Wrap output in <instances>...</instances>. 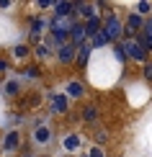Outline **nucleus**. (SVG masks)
<instances>
[{
  "mask_svg": "<svg viewBox=\"0 0 152 157\" xmlns=\"http://www.w3.org/2000/svg\"><path fill=\"white\" fill-rule=\"evenodd\" d=\"M31 62V47L26 41H16L10 47V64H29Z\"/></svg>",
  "mask_w": 152,
  "mask_h": 157,
  "instance_id": "1a4fd4ad",
  "label": "nucleus"
},
{
  "mask_svg": "<svg viewBox=\"0 0 152 157\" xmlns=\"http://www.w3.org/2000/svg\"><path fill=\"white\" fill-rule=\"evenodd\" d=\"M88 44H90V49H93V52H98V49H106V47H111L114 41H111V39H108V34H106V31L101 29V31H98V34H95L93 39H88Z\"/></svg>",
  "mask_w": 152,
  "mask_h": 157,
  "instance_id": "4468645a",
  "label": "nucleus"
},
{
  "mask_svg": "<svg viewBox=\"0 0 152 157\" xmlns=\"http://www.w3.org/2000/svg\"><path fill=\"white\" fill-rule=\"evenodd\" d=\"M21 90H23V82L18 80V77L5 80V85H3V93L8 95V98H18V95H21Z\"/></svg>",
  "mask_w": 152,
  "mask_h": 157,
  "instance_id": "2eb2a0df",
  "label": "nucleus"
},
{
  "mask_svg": "<svg viewBox=\"0 0 152 157\" xmlns=\"http://www.w3.org/2000/svg\"><path fill=\"white\" fill-rule=\"evenodd\" d=\"M85 155H88V157H108V155H106V149L103 147H88V152H85Z\"/></svg>",
  "mask_w": 152,
  "mask_h": 157,
  "instance_id": "412c9836",
  "label": "nucleus"
},
{
  "mask_svg": "<svg viewBox=\"0 0 152 157\" xmlns=\"http://www.w3.org/2000/svg\"><path fill=\"white\" fill-rule=\"evenodd\" d=\"M16 8V3H8V0H0V10H10Z\"/></svg>",
  "mask_w": 152,
  "mask_h": 157,
  "instance_id": "b1692460",
  "label": "nucleus"
},
{
  "mask_svg": "<svg viewBox=\"0 0 152 157\" xmlns=\"http://www.w3.org/2000/svg\"><path fill=\"white\" fill-rule=\"evenodd\" d=\"M80 124H88V126H101V108L93 106V103H83L80 106Z\"/></svg>",
  "mask_w": 152,
  "mask_h": 157,
  "instance_id": "6e6552de",
  "label": "nucleus"
},
{
  "mask_svg": "<svg viewBox=\"0 0 152 157\" xmlns=\"http://www.w3.org/2000/svg\"><path fill=\"white\" fill-rule=\"evenodd\" d=\"M121 44H124V54H127V62H134V64H139V67H142L144 62H150V59H152V57H150L147 52H144L139 44L134 41V39H127V41H121Z\"/></svg>",
  "mask_w": 152,
  "mask_h": 157,
  "instance_id": "7ed1b4c3",
  "label": "nucleus"
},
{
  "mask_svg": "<svg viewBox=\"0 0 152 157\" xmlns=\"http://www.w3.org/2000/svg\"><path fill=\"white\" fill-rule=\"evenodd\" d=\"M83 142H85V136L80 132H67V134H62V142H59V147H62V152L64 155H75V152H83Z\"/></svg>",
  "mask_w": 152,
  "mask_h": 157,
  "instance_id": "20e7f679",
  "label": "nucleus"
},
{
  "mask_svg": "<svg viewBox=\"0 0 152 157\" xmlns=\"http://www.w3.org/2000/svg\"><path fill=\"white\" fill-rule=\"evenodd\" d=\"M31 142H34L36 147L47 149L52 142H54V129H52L49 124H44V126H34V129H31Z\"/></svg>",
  "mask_w": 152,
  "mask_h": 157,
  "instance_id": "0eeeda50",
  "label": "nucleus"
},
{
  "mask_svg": "<svg viewBox=\"0 0 152 157\" xmlns=\"http://www.w3.org/2000/svg\"><path fill=\"white\" fill-rule=\"evenodd\" d=\"M139 34L152 36V16H147V18H144V26H142V31H139Z\"/></svg>",
  "mask_w": 152,
  "mask_h": 157,
  "instance_id": "4be33fe9",
  "label": "nucleus"
},
{
  "mask_svg": "<svg viewBox=\"0 0 152 157\" xmlns=\"http://www.w3.org/2000/svg\"><path fill=\"white\" fill-rule=\"evenodd\" d=\"M103 31L114 44L124 39V21H121V13H116V5H108L103 10Z\"/></svg>",
  "mask_w": 152,
  "mask_h": 157,
  "instance_id": "f257e3e1",
  "label": "nucleus"
},
{
  "mask_svg": "<svg viewBox=\"0 0 152 157\" xmlns=\"http://www.w3.org/2000/svg\"><path fill=\"white\" fill-rule=\"evenodd\" d=\"M52 10H54V18H70L72 16V3H54Z\"/></svg>",
  "mask_w": 152,
  "mask_h": 157,
  "instance_id": "f3484780",
  "label": "nucleus"
},
{
  "mask_svg": "<svg viewBox=\"0 0 152 157\" xmlns=\"http://www.w3.org/2000/svg\"><path fill=\"white\" fill-rule=\"evenodd\" d=\"M75 47L72 44H64V47H59L57 52H54V59H57V64L59 67H72L75 64Z\"/></svg>",
  "mask_w": 152,
  "mask_h": 157,
  "instance_id": "9d476101",
  "label": "nucleus"
},
{
  "mask_svg": "<svg viewBox=\"0 0 152 157\" xmlns=\"http://www.w3.org/2000/svg\"><path fill=\"white\" fill-rule=\"evenodd\" d=\"M54 57V52H52L47 44H36V47H31V59H36V62H47V59H52Z\"/></svg>",
  "mask_w": 152,
  "mask_h": 157,
  "instance_id": "ddd939ff",
  "label": "nucleus"
},
{
  "mask_svg": "<svg viewBox=\"0 0 152 157\" xmlns=\"http://www.w3.org/2000/svg\"><path fill=\"white\" fill-rule=\"evenodd\" d=\"M111 49H114V59H116V64H127V54H124V44H121V41L111 44Z\"/></svg>",
  "mask_w": 152,
  "mask_h": 157,
  "instance_id": "6ab92c4d",
  "label": "nucleus"
},
{
  "mask_svg": "<svg viewBox=\"0 0 152 157\" xmlns=\"http://www.w3.org/2000/svg\"><path fill=\"white\" fill-rule=\"evenodd\" d=\"M64 95L72 101H83L85 95H88V88H85V80L80 77H70V80H64Z\"/></svg>",
  "mask_w": 152,
  "mask_h": 157,
  "instance_id": "423d86ee",
  "label": "nucleus"
},
{
  "mask_svg": "<svg viewBox=\"0 0 152 157\" xmlns=\"http://www.w3.org/2000/svg\"><path fill=\"white\" fill-rule=\"evenodd\" d=\"M49 113L52 116H67L70 111H72V103H70V98L64 95V93H54V95H49Z\"/></svg>",
  "mask_w": 152,
  "mask_h": 157,
  "instance_id": "39448f33",
  "label": "nucleus"
},
{
  "mask_svg": "<svg viewBox=\"0 0 152 157\" xmlns=\"http://www.w3.org/2000/svg\"><path fill=\"white\" fill-rule=\"evenodd\" d=\"M139 80H142L144 85H147V82L152 85V59H150V62H144V64H142V77H139Z\"/></svg>",
  "mask_w": 152,
  "mask_h": 157,
  "instance_id": "aec40b11",
  "label": "nucleus"
},
{
  "mask_svg": "<svg viewBox=\"0 0 152 157\" xmlns=\"http://www.w3.org/2000/svg\"><path fill=\"white\" fill-rule=\"evenodd\" d=\"M44 101V95L39 93V90H34V93H26V103H23V111H34L39 108V103Z\"/></svg>",
  "mask_w": 152,
  "mask_h": 157,
  "instance_id": "dca6fc26",
  "label": "nucleus"
},
{
  "mask_svg": "<svg viewBox=\"0 0 152 157\" xmlns=\"http://www.w3.org/2000/svg\"><path fill=\"white\" fill-rule=\"evenodd\" d=\"M36 157H49V155H36Z\"/></svg>",
  "mask_w": 152,
  "mask_h": 157,
  "instance_id": "a878e982",
  "label": "nucleus"
},
{
  "mask_svg": "<svg viewBox=\"0 0 152 157\" xmlns=\"http://www.w3.org/2000/svg\"><path fill=\"white\" fill-rule=\"evenodd\" d=\"M90 57H93V49H90V44L85 41L83 47H77V52H75V64H72V67L85 70V67L90 64Z\"/></svg>",
  "mask_w": 152,
  "mask_h": 157,
  "instance_id": "9b49d317",
  "label": "nucleus"
},
{
  "mask_svg": "<svg viewBox=\"0 0 152 157\" xmlns=\"http://www.w3.org/2000/svg\"><path fill=\"white\" fill-rule=\"evenodd\" d=\"M108 139H111L108 129L98 126V129H95V147H106V144H108Z\"/></svg>",
  "mask_w": 152,
  "mask_h": 157,
  "instance_id": "a211bd4d",
  "label": "nucleus"
},
{
  "mask_svg": "<svg viewBox=\"0 0 152 157\" xmlns=\"http://www.w3.org/2000/svg\"><path fill=\"white\" fill-rule=\"evenodd\" d=\"M10 67H13V64H10V59H5V57H0V75H5V72H8Z\"/></svg>",
  "mask_w": 152,
  "mask_h": 157,
  "instance_id": "5701e85b",
  "label": "nucleus"
},
{
  "mask_svg": "<svg viewBox=\"0 0 152 157\" xmlns=\"http://www.w3.org/2000/svg\"><path fill=\"white\" fill-rule=\"evenodd\" d=\"M18 80H21V82L23 80H41V70H39L36 64L29 62V64H23V67L18 70Z\"/></svg>",
  "mask_w": 152,
  "mask_h": 157,
  "instance_id": "f8f14e48",
  "label": "nucleus"
},
{
  "mask_svg": "<svg viewBox=\"0 0 152 157\" xmlns=\"http://www.w3.org/2000/svg\"><path fill=\"white\" fill-rule=\"evenodd\" d=\"M21 144H23V134L21 129H8L0 139V155H16L21 152Z\"/></svg>",
  "mask_w": 152,
  "mask_h": 157,
  "instance_id": "f03ea898",
  "label": "nucleus"
},
{
  "mask_svg": "<svg viewBox=\"0 0 152 157\" xmlns=\"http://www.w3.org/2000/svg\"><path fill=\"white\" fill-rule=\"evenodd\" d=\"M18 157H36L34 152H18Z\"/></svg>",
  "mask_w": 152,
  "mask_h": 157,
  "instance_id": "393cba45",
  "label": "nucleus"
}]
</instances>
